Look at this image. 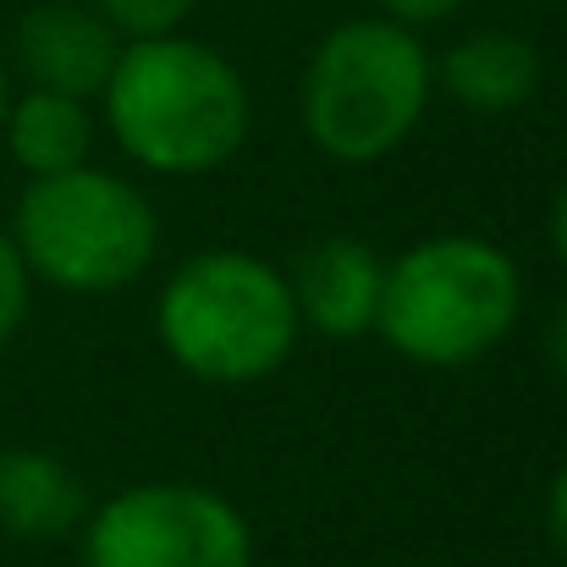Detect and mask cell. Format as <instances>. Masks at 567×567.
Returning <instances> with one entry per match:
<instances>
[{
  "instance_id": "obj_2",
  "label": "cell",
  "mask_w": 567,
  "mask_h": 567,
  "mask_svg": "<svg viewBox=\"0 0 567 567\" xmlns=\"http://www.w3.org/2000/svg\"><path fill=\"white\" fill-rule=\"evenodd\" d=\"M518 309L524 281L513 254L468 231H441L385 265L375 331L413 364L463 370L507 342Z\"/></svg>"
},
{
  "instance_id": "obj_15",
  "label": "cell",
  "mask_w": 567,
  "mask_h": 567,
  "mask_svg": "<svg viewBox=\"0 0 567 567\" xmlns=\"http://www.w3.org/2000/svg\"><path fill=\"white\" fill-rule=\"evenodd\" d=\"M546 524H551V540H557V551L567 557V463L563 474L551 480V502H546Z\"/></svg>"
},
{
  "instance_id": "obj_16",
  "label": "cell",
  "mask_w": 567,
  "mask_h": 567,
  "mask_svg": "<svg viewBox=\"0 0 567 567\" xmlns=\"http://www.w3.org/2000/svg\"><path fill=\"white\" fill-rule=\"evenodd\" d=\"M546 359H551V370L567 380V303L551 315V326H546Z\"/></svg>"
},
{
  "instance_id": "obj_7",
  "label": "cell",
  "mask_w": 567,
  "mask_h": 567,
  "mask_svg": "<svg viewBox=\"0 0 567 567\" xmlns=\"http://www.w3.org/2000/svg\"><path fill=\"white\" fill-rule=\"evenodd\" d=\"M122 44L127 39L89 0H44L17 22V66L28 89H50L83 105L105 94Z\"/></svg>"
},
{
  "instance_id": "obj_17",
  "label": "cell",
  "mask_w": 567,
  "mask_h": 567,
  "mask_svg": "<svg viewBox=\"0 0 567 567\" xmlns=\"http://www.w3.org/2000/svg\"><path fill=\"white\" fill-rule=\"evenodd\" d=\"M551 243H557V259L567 265V183L557 193V204H551Z\"/></svg>"
},
{
  "instance_id": "obj_6",
  "label": "cell",
  "mask_w": 567,
  "mask_h": 567,
  "mask_svg": "<svg viewBox=\"0 0 567 567\" xmlns=\"http://www.w3.org/2000/svg\"><path fill=\"white\" fill-rule=\"evenodd\" d=\"M248 518L204 485H133L83 518V567H248Z\"/></svg>"
},
{
  "instance_id": "obj_9",
  "label": "cell",
  "mask_w": 567,
  "mask_h": 567,
  "mask_svg": "<svg viewBox=\"0 0 567 567\" xmlns=\"http://www.w3.org/2000/svg\"><path fill=\"white\" fill-rule=\"evenodd\" d=\"M435 83L457 105L485 111V116H502V111L529 105V94L540 89V55H535L529 39H518L507 28H480V33L457 39L441 55Z\"/></svg>"
},
{
  "instance_id": "obj_14",
  "label": "cell",
  "mask_w": 567,
  "mask_h": 567,
  "mask_svg": "<svg viewBox=\"0 0 567 567\" xmlns=\"http://www.w3.org/2000/svg\"><path fill=\"white\" fill-rule=\"evenodd\" d=\"M463 0H375V17L385 22H402V28H435V22H446L452 11H457Z\"/></svg>"
},
{
  "instance_id": "obj_1",
  "label": "cell",
  "mask_w": 567,
  "mask_h": 567,
  "mask_svg": "<svg viewBox=\"0 0 567 567\" xmlns=\"http://www.w3.org/2000/svg\"><path fill=\"white\" fill-rule=\"evenodd\" d=\"M100 100L122 155L161 177H204L226 166L254 116L243 72L183 33L127 39Z\"/></svg>"
},
{
  "instance_id": "obj_8",
  "label": "cell",
  "mask_w": 567,
  "mask_h": 567,
  "mask_svg": "<svg viewBox=\"0 0 567 567\" xmlns=\"http://www.w3.org/2000/svg\"><path fill=\"white\" fill-rule=\"evenodd\" d=\"M292 281V303H298V326H309L326 342H353L370 337L380 315V281L385 265L364 237H320L298 254Z\"/></svg>"
},
{
  "instance_id": "obj_11",
  "label": "cell",
  "mask_w": 567,
  "mask_h": 567,
  "mask_svg": "<svg viewBox=\"0 0 567 567\" xmlns=\"http://www.w3.org/2000/svg\"><path fill=\"white\" fill-rule=\"evenodd\" d=\"M0 133H6L11 161L28 177H55V172H72V166L89 161L94 116H89L83 100H66V94H50V89H28L22 100L6 105Z\"/></svg>"
},
{
  "instance_id": "obj_18",
  "label": "cell",
  "mask_w": 567,
  "mask_h": 567,
  "mask_svg": "<svg viewBox=\"0 0 567 567\" xmlns=\"http://www.w3.org/2000/svg\"><path fill=\"white\" fill-rule=\"evenodd\" d=\"M6 105H11V83H6V66H0V116H6Z\"/></svg>"
},
{
  "instance_id": "obj_3",
  "label": "cell",
  "mask_w": 567,
  "mask_h": 567,
  "mask_svg": "<svg viewBox=\"0 0 567 567\" xmlns=\"http://www.w3.org/2000/svg\"><path fill=\"white\" fill-rule=\"evenodd\" d=\"M155 331L193 380L254 385L292 359L303 326L292 281L276 265L243 248H209L166 281Z\"/></svg>"
},
{
  "instance_id": "obj_13",
  "label": "cell",
  "mask_w": 567,
  "mask_h": 567,
  "mask_svg": "<svg viewBox=\"0 0 567 567\" xmlns=\"http://www.w3.org/2000/svg\"><path fill=\"white\" fill-rule=\"evenodd\" d=\"M28 298H33V276H28V265H22L11 231H0V348L22 331V320H28Z\"/></svg>"
},
{
  "instance_id": "obj_10",
  "label": "cell",
  "mask_w": 567,
  "mask_h": 567,
  "mask_svg": "<svg viewBox=\"0 0 567 567\" xmlns=\"http://www.w3.org/2000/svg\"><path fill=\"white\" fill-rule=\"evenodd\" d=\"M89 518V496L72 463L55 452H0V529L17 540H61Z\"/></svg>"
},
{
  "instance_id": "obj_12",
  "label": "cell",
  "mask_w": 567,
  "mask_h": 567,
  "mask_svg": "<svg viewBox=\"0 0 567 567\" xmlns=\"http://www.w3.org/2000/svg\"><path fill=\"white\" fill-rule=\"evenodd\" d=\"M122 39H155V33H177L193 17L198 0H89Z\"/></svg>"
},
{
  "instance_id": "obj_4",
  "label": "cell",
  "mask_w": 567,
  "mask_h": 567,
  "mask_svg": "<svg viewBox=\"0 0 567 567\" xmlns=\"http://www.w3.org/2000/svg\"><path fill=\"white\" fill-rule=\"evenodd\" d=\"M435 94V61L424 39L385 17H353L331 28L303 72V127L320 155L370 166L391 155Z\"/></svg>"
},
{
  "instance_id": "obj_5",
  "label": "cell",
  "mask_w": 567,
  "mask_h": 567,
  "mask_svg": "<svg viewBox=\"0 0 567 567\" xmlns=\"http://www.w3.org/2000/svg\"><path fill=\"white\" fill-rule=\"evenodd\" d=\"M11 243L28 276L61 292H116L150 270L161 248V220L127 177L94 172L83 161L55 177H28Z\"/></svg>"
}]
</instances>
